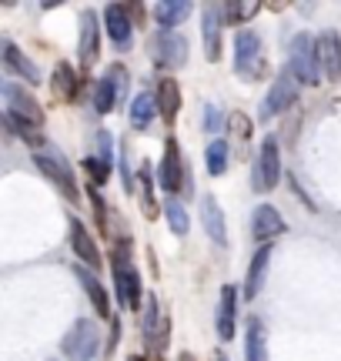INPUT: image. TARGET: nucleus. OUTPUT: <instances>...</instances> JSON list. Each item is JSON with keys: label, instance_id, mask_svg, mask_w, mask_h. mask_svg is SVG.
Segmentation results:
<instances>
[{"label": "nucleus", "instance_id": "obj_1", "mask_svg": "<svg viewBox=\"0 0 341 361\" xmlns=\"http://www.w3.org/2000/svg\"><path fill=\"white\" fill-rule=\"evenodd\" d=\"M235 71L244 80H261L268 74V61L261 54V37L254 30H241L235 37Z\"/></svg>", "mask_w": 341, "mask_h": 361}, {"label": "nucleus", "instance_id": "obj_2", "mask_svg": "<svg viewBox=\"0 0 341 361\" xmlns=\"http://www.w3.org/2000/svg\"><path fill=\"white\" fill-rule=\"evenodd\" d=\"M61 351H64L70 361H94L97 351H101V331H97V324H94L91 318L74 322V328H70L64 335V341H61Z\"/></svg>", "mask_w": 341, "mask_h": 361}, {"label": "nucleus", "instance_id": "obj_3", "mask_svg": "<svg viewBox=\"0 0 341 361\" xmlns=\"http://www.w3.org/2000/svg\"><path fill=\"white\" fill-rule=\"evenodd\" d=\"M34 164H37V171L44 174V178L57 184V191L64 194L70 204H78L80 188H78V180H74V171L67 168L64 157L57 154V151H37V154H34Z\"/></svg>", "mask_w": 341, "mask_h": 361}, {"label": "nucleus", "instance_id": "obj_4", "mask_svg": "<svg viewBox=\"0 0 341 361\" xmlns=\"http://www.w3.org/2000/svg\"><path fill=\"white\" fill-rule=\"evenodd\" d=\"M161 188L168 194H191V168L184 164L181 147L174 137L164 144V157H161Z\"/></svg>", "mask_w": 341, "mask_h": 361}, {"label": "nucleus", "instance_id": "obj_5", "mask_svg": "<svg viewBox=\"0 0 341 361\" xmlns=\"http://www.w3.org/2000/svg\"><path fill=\"white\" fill-rule=\"evenodd\" d=\"M278 180H281V151H278L275 137H264L258 161H254V171H251V188L258 194H268L278 188Z\"/></svg>", "mask_w": 341, "mask_h": 361}, {"label": "nucleus", "instance_id": "obj_6", "mask_svg": "<svg viewBox=\"0 0 341 361\" xmlns=\"http://www.w3.org/2000/svg\"><path fill=\"white\" fill-rule=\"evenodd\" d=\"M291 71L294 78L304 84H318L321 80V64H318V37L311 34H298L291 44Z\"/></svg>", "mask_w": 341, "mask_h": 361}, {"label": "nucleus", "instance_id": "obj_7", "mask_svg": "<svg viewBox=\"0 0 341 361\" xmlns=\"http://www.w3.org/2000/svg\"><path fill=\"white\" fill-rule=\"evenodd\" d=\"M144 345H147V358L164 361V351H168V318L161 314L154 295H147V305H144Z\"/></svg>", "mask_w": 341, "mask_h": 361}, {"label": "nucleus", "instance_id": "obj_8", "mask_svg": "<svg viewBox=\"0 0 341 361\" xmlns=\"http://www.w3.org/2000/svg\"><path fill=\"white\" fill-rule=\"evenodd\" d=\"M298 101V78H294V71H281L275 78V84H271V90H268V97L261 101V121H271V117H278L281 111H288L291 104Z\"/></svg>", "mask_w": 341, "mask_h": 361}, {"label": "nucleus", "instance_id": "obj_9", "mask_svg": "<svg viewBox=\"0 0 341 361\" xmlns=\"http://www.w3.org/2000/svg\"><path fill=\"white\" fill-rule=\"evenodd\" d=\"M0 90H4V97H7V114L11 117L27 121V124H34V128L44 124V107H40L24 87H17V84H11V80H4V87Z\"/></svg>", "mask_w": 341, "mask_h": 361}, {"label": "nucleus", "instance_id": "obj_10", "mask_svg": "<svg viewBox=\"0 0 341 361\" xmlns=\"http://www.w3.org/2000/svg\"><path fill=\"white\" fill-rule=\"evenodd\" d=\"M151 54L161 67H184L187 64V40L174 30H161L158 37L151 40Z\"/></svg>", "mask_w": 341, "mask_h": 361}, {"label": "nucleus", "instance_id": "obj_11", "mask_svg": "<svg viewBox=\"0 0 341 361\" xmlns=\"http://www.w3.org/2000/svg\"><path fill=\"white\" fill-rule=\"evenodd\" d=\"M201 34H204V57L211 64L221 61V4L201 7Z\"/></svg>", "mask_w": 341, "mask_h": 361}, {"label": "nucleus", "instance_id": "obj_12", "mask_svg": "<svg viewBox=\"0 0 341 361\" xmlns=\"http://www.w3.org/2000/svg\"><path fill=\"white\" fill-rule=\"evenodd\" d=\"M78 54H80V71L97 64V54H101V24H97L94 11H84V17H80Z\"/></svg>", "mask_w": 341, "mask_h": 361}, {"label": "nucleus", "instance_id": "obj_13", "mask_svg": "<svg viewBox=\"0 0 341 361\" xmlns=\"http://www.w3.org/2000/svg\"><path fill=\"white\" fill-rule=\"evenodd\" d=\"M318 64L325 80H341V37L335 30H325L318 37Z\"/></svg>", "mask_w": 341, "mask_h": 361}, {"label": "nucleus", "instance_id": "obj_14", "mask_svg": "<svg viewBox=\"0 0 341 361\" xmlns=\"http://www.w3.org/2000/svg\"><path fill=\"white\" fill-rule=\"evenodd\" d=\"M251 231L258 241H271V238H281V234L288 231V224L281 218V211L271 204H261L254 207V221H251Z\"/></svg>", "mask_w": 341, "mask_h": 361}, {"label": "nucleus", "instance_id": "obj_15", "mask_svg": "<svg viewBox=\"0 0 341 361\" xmlns=\"http://www.w3.org/2000/svg\"><path fill=\"white\" fill-rule=\"evenodd\" d=\"M70 247H74V255L80 258V264H87V268H104V258H101V251L94 245V238L87 234V228L80 224L78 218L70 221Z\"/></svg>", "mask_w": 341, "mask_h": 361}, {"label": "nucleus", "instance_id": "obj_16", "mask_svg": "<svg viewBox=\"0 0 341 361\" xmlns=\"http://www.w3.org/2000/svg\"><path fill=\"white\" fill-rule=\"evenodd\" d=\"M235 331H237V288L235 284H224L221 301H218V335L224 341H231Z\"/></svg>", "mask_w": 341, "mask_h": 361}, {"label": "nucleus", "instance_id": "obj_17", "mask_svg": "<svg viewBox=\"0 0 341 361\" xmlns=\"http://www.w3.org/2000/svg\"><path fill=\"white\" fill-rule=\"evenodd\" d=\"M201 224H204V231H208V238L214 245H221V247L228 245V224H224L221 204H218L211 194L201 197Z\"/></svg>", "mask_w": 341, "mask_h": 361}, {"label": "nucleus", "instance_id": "obj_18", "mask_svg": "<svg viewBox=\"0 0 341 361\" xmlns=\"http://www.w3.org/2000/svg\"><path fill=\"white\" fill-rule=\"evenodd\" d=\"M104 24H107V34H111L114 44H128V40H131L134 20H131L128 4H111V7L104 11Z\"/></svg>", "mask_w": 341, "mask_h": 361}, {"label": "nucleus", "instance_id": "obj_19", "mask_svg": "<svg viewBox=\"0 0 341 361\" xmlns=\"http://www.w3.org/2000/svg\"><path fill=\"white\" fill-rule=\"evenodd\" d=\"M114 288H118V298L124 308L137 311L141 305V278L134 268H114Z\"/></svg>", "mask_w": 341, "mask_h": 361}, {"label": "nucleus", "instance_id": "obj_20", "mask_svg": "<svg viewBox=\"0 0 341 361\" xmlns=\"http://www.w3.org/2000/svg\"><path fill=\"white\" fill-rule=\"evenodd\" d=\"M4 67H7V71H13L17 78H24L27 84H40V80H44V78H40V71H37V64H34V61H27L24 54L11 44V40H4Z\"/></svg>", "mask_w": 341, "mask_h": 361}, {"label": "nucleus", "instance_id": "obj_21", "mask_svg": "<svg viewBox=\"0 0 341 361\" xmlns=\"http://www.w3.org/2000/svg\"><path fill=\"white\" fill-rule=\"evenodd\" d=\"M80 90H84V78L70 64H57V71H54V94L70 104V101H78Z\"/></svg>", "mask_w": 341, "mask_h": 361}, {"label": "nucleus", "instance_id": "obj_22", "mask_svg": "<svg viewBox=\"0 0 341 361\" xmlns=\"http://www.w3.org/2000/svg\"><path fill=\"white\" fill-rule=\"evenodd\" d=\"M158 111L164 121H174L178 117V111H181V87H178V80L174 78H158Z\"/></svg>", "mask_w": 341, "mask_h": 361}, {"label": "nucleus", "instance_id": "obj_23", "mask_svg": "<svg viewBox=\"0 0 341 361\" xmlns=\"http://www.w3.org/2000/svg\"><path fill=\"white\" fill-rule=\"evenodd\" d=\"M191 4L187 0H161V4H154V20H158L164 30H174L178 24H184L187 17H191Z\"/></svg>", "mask_w": 341, "mask_h": 361}, {"label": "nucleus", "instance_id": "obj_24", "mask_svg": "<svg viewBox=\"0 0 341 361\" xmlns=\"http://www.w3.org/2000/svg\"><path fill=\"white\" fill-rule=\"evenodd\" d=\"M268 264H271V245L258 247V255L251 258L248 281H244V298H248V301H254V298H258V291H261L264 274H268Z\"/></svg>", "mask_w": 341, "mask_h": 361}, {"label": "nucleus", "instance_id": "obj_25", "mask_svg": "<svg viewBox=\"0 0 341 361\" xmlns=\"http://www.w3.org/2000/svg\"><path fill=\"white\" fill-rule=\"evenodd\" d=\"M78 278H80V284L87 288V298L94 301V311H97L101 318H111V322H114V314H111V298H107L104 284L97 281L91 271H80V268H78Z\"/></svg>", "mask_w": 341, "mask_h": 361}, {"label": "nucleus", "instance_id": "obj_26", "mask_svg": "<svg viewBox=\"0 0 341 361\" xmlns=\"http://www.w3.org/2000/svg\"><path fill=\"white\" fill-rule=\"evenodd\" d=\"M248 361H268V335L261 318H251L248 324Z\"/></svg>", "mask_w": 341, "mask_h": 361}, {"label": "nucleus", "instance_id": "obj_27", "mask_svg": "<svg viewBox=\"0 0 341 361\" xmlns=\"http://www.w3.org/2000/svg\"><path fill=\"white\" fill-rule=\"evenodd\" d=\"M137 188H141V207H144V218H158V211H164V207H158V201H154V180H151V168L147 164H141V174H137Z\"/></svg>", "mask_w": 341, "mask_h": 361}, {"label": "nucleus", "instance_id": "obj_28", "mask_svg": "<svg viewBox=\"0 0 341 361\" xmlns=\"http://www.w3.org/2000/svg\"><path fill=\"white\" fill-rule=\"evenodd\" d=\"M261 11V4L258 0H241V4H221V17L224 24H244V20H251L254 13Z\"/></svg>", "mask_w": 341, "mask_h": 361}, {"label": "nucleus", "instance_id": "obj_29", "mask_svg": "<svg viewBox=\"0 0 341 361\" xmlns=\"http://www.w3.org/2000/svg\"><path fill=\"white\" fill-rule=\"evenodd\" d=\"M118 101H120L118 84L104 74V78H101V84H97V90H94V107H97V114H111Z\"/></svg>", "mask_w": 341, "mask_h": 361}, {"label": "nucleus", "instance_id": "obj_30", "mask_svg": "<svg viewBox=\"0 0 341 361\" xmlns=\"http://www.w3.org/2000/svg\"><path fill=\"white\" fill-rule=\"evenodd\" d=\"M158 114V97L154 94H137L131 104V121L137 128H147L151 124V117Z\"/></svg>", "mask_w": 341, "mask_h": 361}, {"label": "nucleus", "instance_id": "obj_31", "mask_svg": "<svg viewBox=\"0 0 341 361\" xmlns=\"http://www.w3.org/2000/svg\"><path fill=\"white\" fill-rule=\"evenodd\" d=\"M4 124L20 137V141H27L30 147H40L44 144V134H40V128H34V124H27V121H17V117H11L7 111H4Z\"/></svg>", "mask_w": 341, "mask_h": 361}, {"label": "nucleus", "instance_id": "obj_32", "mask_svg": "<svg viewBox=\"0 0 341 361\" xmlns=\"http://www.w3.org/2000/svg\"><path fill=\"white\" fill-rule=\"evenodd\" d=\"M164 218H168V224H170V231L174 234H187V228H191L187 211H184V204L178 201V197H168V201H164Z\"/></svg>", "mask_w": 341, "mask_h": 361}, {"label": "nucleus", "instance_id": "obj_33", "mask_svg": "<svg viewBox=\"0 0 341 361\" xmlns=\"http://www.w3.org/2000/svg\"><path fill=\"white\" fill-rule=\"evenodd\" d=\"M204 157H208V171H211V178H218V174H224V171H228V144H224L221 137H214V141L208 144V151H204Z\"/></svg>", "mask_w": 341, "mask_h": 361}, {"label": "nucleus", "instance_id": "obj_34", "mask_svg": "<svg viewBox=\"0 0 341 361\" xmlns=\"http://www.w3.org/2000/svg\"><path fill=\"white\" fill-rule=\"evenodd\" d=\"M84 171L91 174V188L107 184V178H111V164H104L101 157H84Z\"/></svg>", "mask_w": 341, "mask_h": 361}, {"label": "nucleus", "instance_id": "obj_35", "mask_svg": "<svg viewBox=\"0 0 341 361\" xmlns=\"http://www.w3.org/2000/svg\"><path fill=\"white\" fill-rule=\"evenodd\" d=\"M228 130H231L235 137H241V141H248L251 137V117L241 114V111H235V114L228 117Z\"/></svg>", "mask_w": 341, "mask_h": 361}, {"label": "nucleus", "instance_id": "obj_36", "mask_svg": "<svg viewBox=\"0 0 341 361\" xmlns=\"http://www.w3.org/2000/svg\"><path fill=\"white\" fill-rule=\"evenodd\" d=\"M107 78L118 84V94L124 97V90H128V71H124V64H111L107 67Z\"/></svg>", "mask_w": 341, "mask_h": 361}, {"label": "nucleus", "instance_id": "obj_37", "mask_svg": "<svg viewBox=\"0 0 341 361\" xmlns=\"http://www.w3.org/2000/svg\"><path fill=\"white\" fill-rule=\"evenodd\" d=\"M97 147H101V161H104V164H111V161H114V151H111V134H107V130H101V134H97Z\"/></svg>", "mask_w": 341, "mask_h": 361}, {"label": "nucleus", "instance_id": "obj_38", "mask_svg": "<svg viewBox=\"0 0 341 361\" xmlns=\"http://www.w3.org/2000/svg\"><path fill=\"white\" fill-rule=\"evenodd\" d=\"M218 121H221V117H218V107H204V130H211V134H214V130H218Z\"/></svg>", "mask_w": 341, "mask_h": 361}, {"label": "nucleus", "instance_id": "obj_39", "mask_svg": "<svg viewBox=\"0 0 341 361\" xmlns=\"http://www.w3.org/2000/svg\"><path fill=\"white\" fill-rule=\"evenodd\" d=\"M128 11H131V20H141L144 7H141V4H128Z\"/></svg>", "mask_w": 341, "mask_h": 361}, {"label": "nucleus", "instance_id": "obj_40", "mask_svg": "<svg viewBox=\"0 0 341 361\" xmlns=\"http://www.w3.org/2000/svg\"><path fill=\"white\" fill-rule=\"evenodd\" d=\"M178 361H197V358L191 355V351H181V358H178Z\"/></svg>", "mask_w": 341, "mask_h": 361}, {"label": "nucleus", "instance_id": "obj_41", "mask_svg": "<svg viewBox=\"0 0 341 361\" xmlns=\"http://www.w3.org/2000/svg\"><path fill=\"white\" fill-rule=\"evenodd\" d=\"M214 361H228V355H224V351H218V355H214Z\"/></svg>", "mask_w": 341, "mask_h": 361}, {"label": "nucleus", "instance_id": "obj_42", "mask_svg": "<svg viewBox=\"0 0 341 361\" xmlns=\"http://www.w3.org/2000/svg\"><path fill=\"white\" fill-rule=\"evenodd\" d=\"M128 361H144V358H141V355H131V358H128Z\"/></svg>", "mask_w": 341, "mask_h": 361}]
</instances>
